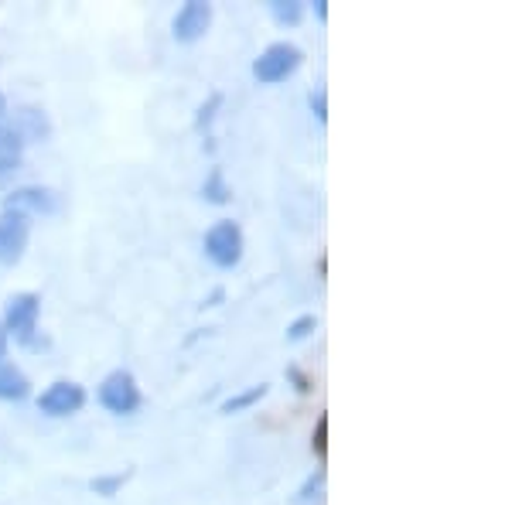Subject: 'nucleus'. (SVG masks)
Instances as JSON below:
<instances>
[{
    "mask_svg": "<svg viewBox=\"0 0 512 505\" xmlns=\"http://www.w3.org/2000/svg\"><path fill=\"white\" fill-rule=\"evenodd\" d=\"M82 403H86V389L79 383H55L41 393L38 410L48 413V417H69V413L82 410Z\"/></svg>",
    "mask_w": 512,
    "mask_h": 505,
    "instance_id": "6",
    "label": "nucleus"
},
{
    "mask_svg": "<svg viewBox=\"0 0 512 505\" xmlns=\"http://www.w3.org/2000/svg\"><path fill=\"white\" fill-rule=\"evenodd\" d=\"M123 478H127V475H110V478H96V482H93V492H96V495H113V492H117V488L123 485Z\"/></svg>",
    "mask_w": 512,
    "mask_h": 505,
    "instance_id": "17",
    "label": "nucleus"
},
{
    "mask_svg": "<svg viewBox=\"0 0 512 505\" xmlns=\"http://www.w3.org/2000/svg\"><path fill=\"white\" fill-rule=\"evenodd\" d=\"M263 396H267V386H250L246 393H236V396H229L226 403H222V413H239V410H246V407H253V403H260Z\"/></svg>",
    "mask_w": 512,
    "mask_h": 505,
    "instance_id": "12",
    "label": "nucleus"
},
{
    "mask_svg": "<svg viewBox=\"0 0 512 505\" xmlns=\"http://www.w3.org/2000/svg\"><path fill=\"white\" fill-rule=\"evenodd\" d=\"M315 14H318V18H321V21H325V18H328V7H325V0H318V4H315Z\"/></svg>",
    "mask_w": 512,
    "mask_h": 505,
    "instance_id": "21",
    "label": "nucleus"
},
{
    "mask_svg": "<svg viewBox=\"0 0 512 505\" xmlns=\"http://www.w3.org/2000/svg\"><path fill=\"white\" fill-rule=\"evenodd\" d=\"M205 256L222 270L236 267L239 256H243V233H239L236 222L222 219L209 229V236H205Z\"/></svg>",
    "mask_w": 512,
    "mask_h": 505,
    "instance_id": "1",
    "label": "nucleus"
},
{
    "mask_svg": "<svg viewBox=\"0 0 512 505\" xmlns=\"http://www.w3.org/2000/svg\"><path fill=\"white\" fill-rule=\"evenodd\" d=\"M321 485H325V471H315V475H311L308 482H304L301 495H297V502H311V499H318Z\"/></svg>",
    "mask_w": 512,
    "mask_h": 505,
    "instance_id": "16",
    "label": "nucleus"
},
{
    "mask_svg": "<svg viewBox=\"0 0 512 505\" xmlns=\"http://www.w3.org/2000/svg\"><path fill=\"white\" fill-rule=\"evenodd\" d=\"M297 65H301V48L287 45V41H277V45H270L267 52L253 62V72L260 82H280L291 76Z\"/></svg>",
    "mask_w": 512,
    "mask_h": 505,
    "instance_id": "4",
    "label": "nucleus"
},
{
    "mask_svg": "<svg viewBox=\"0 0 512 505\" xmlns=\"http://www.w3.org/2000/svg\"><path fill=\"white\" fill-rule=\"evenodd\" d=\"M28 215L4 212L0 215V263H18L24 246H28Z\"/></svg>",
    "mask_w": 512,
    "mask_h": 505,
    "instance_id": "5",
    "label": "nucleus"
},
{
    "mask_svg": "<svg viewBox=\"0 0 512 505\" xmlns=\"http://www.w3.org/2000/svg\"><path fill=\"white\" fill-rule=\"evenodd\" d=\"M209 21H212V7L205 0H192L178 11L175 18V38L178 41H195L209 31Z\"/></svg>",
    "mask_w": 512,
    "mask_h": 505,
    "instance_id": "7",
    "label": "nucleus"
},
{
    "mask_svg": "<svg viewBox=\"0 0 512 505\" xmlns=\"http://www.w3.org/2000/svg\"><path fill=\"white\" fill-rule=\"evenodd\" d=\"M99 403H103L110 413H117V417L134 413L140 407V389L134 383V376L123 369L110 372V376L103 379V386H99Z\"/></svg>",
    "mask_w": 512,
    "mask_h": 505,
    "instance_id": "2",
    "label": "nucleus"
},
{
    "mask_svg": "<svg viewBox=\"0 0 512 505\" xmlns=\"http://www.w3.org/2000/svg\"><path fill=\"white\" fill-rule=\"evenodd\" d=\"M287 376L294 379V383H297V389H301V393H308V389H311V383H308V376H304V372H297V369H287Z\"/></svg>",
    "mask_w": 512,
    "mask_h": 505,
    "instance_id": "20",
    "label": "nucleus"
},
{
    "mask_svg": "<svg viewBox=\"0 0 512 505\" xmlns=\"http://www.w3.org/2000/svg\"><path fill=\"white\" fill-rule=\"evenodd\" d=\"M4 349H7V331L0 328V359H4Z\"/></svg>",
    "mask_w": 512,
    "mask_h": 505,
    "instance_id": "22",
    "label": "nucleus"
},
{
    "mask_svg": "<svg viewBox=\"0 0 512 505\" xmlns=\"http://www.w3.org/2000/svg\"><path fill=\"white\" fill-rule=\"evenodd\" d=\"M38 311H41L38 294H14L11 301H7V328L4 331L18 345H31L35 325H38Z\"/></svg>",
    "mask_w": 512,
    "mask_h": 505,
    "instance_id": "3",
    "label": "nucleus"
},
{
    "mask_svg": "<svg viewBox=\"0 0 512 505\" xmlns=\"http://www.w3.org/2000/svg\"><path fill=\"white\" fill-rule=\"evenodd\" d=\"M315 451L325 458L328 451V417H318V427H315Z\"/></svg>",
    "mask_w": 512,
    "mask_h": 505,
    "instance_id": "18",
    "label": "nucleus"
},
{
    "mask_svg": "<svg viewBox=\"0 0 512 505\" xmlns=\"http://www.w3.org/2000/svg\"><path fill=\"white\" fill-rule=\"evenodd\" d=\"M311 110L318 113V120H328V106H325V93H311Z\"/></svg>",
    "mask_w": 512,
    "mask_h": 505,
    "instance_id": "19",
    "label": "nucleus"
},
{
    "mask_svg": "<svg viewBox=\"0 0 512 505\" xmlns=\"http://www.w3.org/2000/svg\"><path fill=\"white\" fill-rule=\"evenodd\" d=\"M270 14H274L280 24H297L301 21V4H297V0H274Z\"/></svg>",
    "mask_w": 512,
    "mask_h": 505,
    "instance_id": "13",
    "label": "nucleus"
},
{
    "mask_svg": "<svg viewBox=\"0 0 512 505\" xmlns=\"http://www.w3.org/2000/svg\"><path fill=\"white\" fill-rule=\"evenodd\" d=\"M18 123H21V130H14L21 140L24 137H31V140H41V137H48V120L41 117L38 110H21L18 113Z\"/></svg>",
    "mask_w": 512,
    "mask_h": 505,
    "instance_id": "11",
    "label": "nucleus"
},
{
    "mask_svg": "<svg viewBox=\"0 0 512 505\" xmlns=\"http://www.w3.org/2000/svg\"><path fill=\"white\" fill-rule=\"evenodd\" d=\"M202 195L209 198V202H216V205L229 202V188H226V181H222V171H212L209 181L202 185Z\"/></svg>",
    "mask_w": 512,
    "mask_h": 505,
    "instance_id": "14",
    "label": "nucleus"
},
{
    "mask_svg": "<svg viewBox=\"0 0 512 505\" xmlns=\"http://www.w3.org/2000/svg\"><path fill=\"white\" fill-rule=\"evenodd\" d=\"M21 144L24 140L14 130L0 127V175H7V171H14L21 164Z\"/></svg>",
    "mask_w": 512,
    "mask_h": 505,
    "instance_id": "10",
    "label": "nucleus"
},
{
    "mask_svg": "<svg viewBox=\"0 0 512 505\" xmlns=\"http://www.w3.org/2000/svg\"><path fill=\"white\" fill-rule=\"evenodd\" d=\"M28 389L31 386H28V379H24V372L0 359V400H24Z\"/></svg>",
    "mask_w": 512,
    "mask_h": 505,
    "instance_id": "9",
    "label": "nucleus"
},
{
    "mask_svg": "<svg viewBox=\"0 0 512 505\" xmlns=\"http://www.w3.org/2000/svg\"><path fill=\"white\" fill-rule=\"evenodd\" d=\"M7 113V103H4V96H0V117H4Z\"/></svg>",
    "mask_w": 512,
    "mask_h": 505,
    "instance_id": "23",
    "label": "nucleus"
},
{
    "mask_svg": "<svg viewBox=\"0 0 512 505\" xmlns=\"http://www.w3.org/2000/svg\"><path fill=\"white\" fill-rule=\"evenodd\" d=\"M4 212H18V215L38 212V215H48V212H55V195L48 192V188H38V185L18 188V192L7 195V209Z\"/></svg>",
    "mask_w": 512,
    "mask_h": 505,
    "instance_id": "8",
    "label": "nucleus"
},
{
    "mask_svg": "<svg viewBox=\"0 0 512 505\" xmlns=\"http://www.w3.org/2000/svg\"><path fill=\"white\" fill-rule=\"evenodd\" d=\"M315 328H318V318H315V314H304V318H297L294 325L287 328V338H291V342H301V338H308Z\"/></svg>",
    "mask_w": 512,
    "mask_h": 505,
    "instance_id": "15",
    "label": "nucleus"
}]
</instances>
